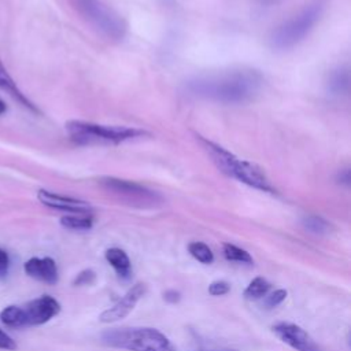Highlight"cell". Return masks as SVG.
I'll return each mask as SVG.
<instances>
[{"instance_id": "obj_1", "label": "cell", "mask_w": 351, "mask_h": 351, "mask_svg": "<svg viewBox=\"0 0 351 351\" xmlns=\"http://www.w3.org/2000/svg\"><path fill=\"white\" fill-rule=\"evenodd\" d=\"M262 86V75L256 70L239 69L219 74L197 77L186 89L197 97L217 103L239 104L255 97Z\"/></svg>"}, {"instance_id": "obj_2", "label": "cell", "mask_w": 351, "mask_h": 351, "mask_svg": "<svg viewBox=\"0 0 351 351\" xmlns=\"http://www.w3.org/2000/svg\"><path fill=\"white\" fill-rule=\"evenodd\" d=\"M200 143L203 144L207 154L211 156L215 166L225 173L228 177H232L251 188H255L262 192L274 193L276 189L266 177L265 171L256 166L255 163H251L248 160H243L237 156H234L232 152L225 149L223 147L200 137Z\"/></svg>"}, {"instance_id": "obj_3", "label": "cell", "mask_w": 351, "mask_h": 351, "mask_svg": "<svg viewBox=\"0 0 351 351\" xmlns=\"http://www.w3.org/2000/svg\"><path fill=\"white\" fill-rule=\"evenodd\" d=\"M104 344L128 351H176L169 337L155 328H114L101 335Z\"/></svg>"}, {"instance_id": "obj_4", "label": "cell", "mask_w": 351, "mask_h": 351, "mask_svg": "<svg viewBox=\"0 0 351 351\" xmlns=\"http://www.w3.org/2000/svg\"><path fill=\"white\" fill-rule=\"evenodd\" d=\"M328 0H313L296 15L278 25L270 34V45L276 49H289L299 44L321 19Z\"/></svg>"}, {"instance_id": "obj_5", "label": "cell", "mask_w": 351, "mask_h": 351, "mask_svg": "<svg viewBox=\"0 0 351 351\" xmlns=\"http://www.w3.org/2000/svg\"><path fill=\"white\" fill-rule=\"evenodd\" d=\"M64 126L70 140L78 145L119 144L147 134L145 130L137 128L100 125L86 121H69Z\"/></svg>"}, {"instance_id": "obj_6", "label": "cell", "mask_w": 351, "mask_h": 351, "mask_svg": "<svg viewBox=\"0 0 351 351\" xmlns=\"http://www.w3.org/2000/svg\"><path fill=\"white\" fill-rule=\"evenodd\" d=\"M75 11L103 37L121 40L126 32L123 18L103 0H70Z\"/></svg>"}, {"instance_id": "obj_7", "label": "cell", "mask_w": 351, "mask_h": 351, "mask_svg": "<svg viewBox=\"0 0 351 351\" xmlns=\"http://www.w3.org/2000/svg\"><path fill=\"white\" fill-rule=\"evenodd\" d=\"M100 184L104 186V189L112 192L114 195L133 204L152 206L159 200V196L154 191L133 181L121 180L115 177H106L100 180Z\"/></svg>"}, {"instance_id": "obj_8", "label": "cell", "mask_w": 351, "mask_h": 351, "mask_svg": "<svg viewBox=\"0 0 351 351\" xmlns=\"http://www.w3.org/2000/svg\"><path fill=\"white\" fill-rule=\"evenodd\" d=\"M22 310L25 314L26 326H36L43 325L56 317L60 313V303L49 295H41L22 306Z\"/></svg>"}, {"instance_id": "obj_9", "label": "cell", "mask_w": 351, "mask_h": 351, "mask_svg": "<svg viewBox=\"0 0 351 351\" xmlns=\"http://www.w3.org/2000/svg\"><path fill=\"white\" fill-rule=\"evenodd\" d=\"M276 336L296 351H322L313 337L299 325L291 322H278L273 326Z\"/></svg>"}, {"instance_id": "obj_10", "label": "cell", "mask_w": 351, "mask_h": 351, "mask_svg": "<svg viewBox=\"0 0 351 351\" xmlns=\"http://www.w3.org/2000/svg\"><path fill=\"white\" fill-rule=\"evenodd\" d=\"M145 291H147L145 284L136 282L132 288L128 289V292L114 306L104 310L99 315V321L103 324H111L125 318L136 307L138 300L144 296Z\"/></svg>"}, {"instance_id": "obj_11", "label": "cell", "mask_w": 351, "mask_h": 351, "mask_svg": "<svg viewBox=\"0 0 351 351\" xmlns=\"http://www.w3.org/2000/svg\"><path fill=\"white\" fill-rule=\"evenodd\" d=\"M37 199L47 207L64 211L67 214H90L92 206L81 199L59 195L47 189H40L37 192Z\"/></svg>"}, {"instance_id": "obj_12", "label": "cell", "mask_w": 351, "mask_h": 351, "mask_svg": "<svg viewBox=\"0 0 351 351\" xmlns=\"http://www.w3.org/2000/svg\"><path fill=\"white\" fill-rule=\"evenodd\" d=\"M23 270L29 277H32L37 281L49 284V285L56 284L59 280V271H58L56 262L49 256H44V258L33 256V258L27 259L23 263Z\"/></svg>"}, {"instance_id": "obj_13", "label": "cell", "mask_w": 351, "mask_h": 351, "mask_svg": "<svg viewBox=\"0 0 351 351\" xmlns=\"http://www.w3.org/2000/svg\"><path fill=\"white\" fill-rule=\"evenodd\" d=\"M0 88L7 90L14 99H16L21 104H23L26 108L34 111V112H38V108L19 90V88L16 86V84L14 82L12 77L10 75V73L7 71V69L4 67L1 59H0Z\"/></svg>"}, {"instance_id": "obj_14", "label": "cell", "mask_w": 351, "mask_h": 351, "mask_svg": "<svg viewBox=\"0 0 351 351\" xmlns=\"http://www.w3.org/2000/svg\"><path fill=\"white\" fill-rule=\"evenodd\" d=\"M326 89L330 92V95L341 96L347 95L350 89V73L347 67H337L336 70H332L326 80Z\"/></svg>"}, {"instance_id": "obj_15", "label": "cell", "mask_w": 351, "mask_h": 351, "mask_svg": "<svg viewBox=\"0 0 351 351\" xmlns=\"http://www.w3.org/2000/svg\"><path fill=\"white\" fill-rule=\"evenodd\" d=\"M106 261L111 265V267L117 271V274L122 278H129L132 271V265L128 254L121 248H108L106 251Z\"/></svg>"}, {"instance_id": "obj_16", "label": "cell", "mask_w": 351, "mask_h": 351, "mask_svg": "<svg viewBox=\"0 0 351 351\" xmlns=\"http://www.w3.org/2000/svg\"><path fill=\"white\" fill-rule=\"evenodd\" d=\"M0 321L7 328H12V329H19V328L26 326V319H25L22 306L10 304V306L4 307L0 311Z\"/></svg>"}, {"instance_id": "obj_17", "label": "cell", "mask_w": 351, "mask_h": 351, "mask_svg": "<svg viewBox=\"0 0 351 351\" xmlns=\"http://www.w3.org/2000/svg\"><path fill=\"white\" fill-rule=\"evenodd\" d=\"M62 226L73 230H88L93 225V217L90 214H67L60 218Z\"/></svg>"}, {"instance_id": "obj_18", "label": "cell", "mask_w": 351, "mask_h": 351, "mask_svg": "<svg viewBox=\"0 0 351 351\" xmlns=\"http://www.w3.org/2000/svg\"><path fill=\"white\" fill-rule=\"evenodd\" d=\"M270 282L263 277H255L244 289V296L250 300L262 299L266 293H269Z\"/></svg>"}, {"instance_id": "obj_19", "label": "cell", "mask_w": 351, "mask_h": 351, "mask_svg": "<svg viewBox=\"0 0 351 351\" xmlns=\"http://www.w3.org/2000/svg\"><path fill=\"white\" fill-rule=\"evenodd\" d=\"M188 251L196 261H199L203 265H210L214 262V254H213L211 248L202 241L189 243Z\"/></svg>"}, {"instance_id": "obj_20", "label": "cell", "mask_w": 351, "mask_h": 351, "mask_svg": "<svg viewBox=\"0 0 351 351\" xmlns=\"http://www.w3.org/2000/svg\"><path fill=\"white\" fill-rule=\"evenodd\" d=\"M223 255L228 261H232V262L248 263V265L254 262L250 252H247L245 250H243L234 244H230V243L223 244Z\"/></svg>"}, {"instance_id": "obj_21", "label": "cell", "mask_w": 351, "mask_h": 351, "mask_svg": "<svg viewBox=\"0 0 351 351\" xmlns=\"http://www.w3.org/2000/svg\"><path fill=\"white\" fill-rule=\"evenodd\" d=\"M303 225L304 228L311 232V233H315V234H324L329 230V223L321 218V217H317V215H308L303 219Z\"/></svg>"}, {"instance_id": "obj_22", "label": "cell", "mask_w": 351, "mask_h": 351, "mask_svg": "<svg viewBox=\"0 0 351 351\" xmlns=\"http://www.w3.org/2000/svg\"><path fill=\"white\" fill-rule=\"evenodd\" d=\"M287 298V291L285 289H276L274 292L271 293H266L263 296V303L266 307L271 308V307H276L278 306L280 303H282Z\"/></svg>"}, {"instance_id": "obj_23", "label": "cell", "mask_w": 351, "mask_h": 351, "mask_svg": "<svg viewBox=\"0 0 351 351\" xmlns=\"http://www.w3.org/2000/svg\"><path fill=\"white\" fill-rule=\"evenodd\" d=\"M95 280H96L95 271L92 269H85V270L80 271L75 276V278L73 280V285H75V287L77 285L78 287H81V285H90V284L95 282Z\"/></svg>"}, {"instance_id": "obj_24", "label": "cell", "mask_w": 351, "mask_h": 351, "mask_svg": "<svg viewBox=\"0 0 351 351\" xmlns=\"http://www.w3.org/2000/svg\"><path fill=\"white\" fill-rule=\"evenodd\" d=\"M229 291H230V285L223 280L213 281L208 285V293L213 296H222V295H226Z\"/></svg>"}, {"instance_id": "obj_25", "label": "cell", "mask_w": 351, "mask_h": 351, "mask_svg": "<svg viewBox=\"0 0 351 351\" xmlns=\"http://www.w3.org/2000/svg\"><path fill=\"white\" fill-rule=\"evenodd\" d=\"M0 350H5V351L16 350V343L3 329H0Z\"/></svg>"}, {"instance_id": "obj_26", "label": "cell", "mask_w": 351, "mask_h": 351, "mask_svg": "<svg viewBox=\"0 0 351 351\" xmlns=\"http://www.w3.org/2000/svg\"><path fill=\"white\" fill-rule=\"evenodd\" d=\"M10 269V256L7 251L0 248V278H5Z\"/></svg>"}, {"instance_id": "obj_27", "label": "cell", "mask_w": 351, "mask_h": 351, "mask_svg": "<svg viewBox=\"0 0 351 351\" xmlns=\"http://www.w3.org/2000/svg\"><path fill=\"white\" fill-rule=\"evenodd\" d=\"M336 180H337V182H340V184H344V185H350V181H351V173H350V169L347 167V169H341V170H339L337 171V174H336Z\"/></svg>"}, {"instance_id": "obj_28", "label": "cell", "mask_w": 351, "mask_h": 351, "mask_svg": "<svg viewBox=\"0 0 351 351\" xmlns=\"http://www.w3.org/2000/svg\"><path fill=\"white\" fill-rule=\"evenodd\" d=\"M165 300H167L170 303H176V302L180 300V293L177 291H173V289L167 291V292H165Z\"/></svg>"}, {"instance_id": "obj_29", "label": "cell", "mask_w": 351, "mask_h": 351, "mask_svg": "<svg viewBox=\"0 0 351 351\" xmlns=\"http://www.w3.org/2000/svg\"><path fill=\"white\" fill-rule=\"evenodd\" d=\"M5 110H7V106H5V103L3 101V99L0 97V115H1V114H4V112H5Z\"/></svg>"}]
</instances>
